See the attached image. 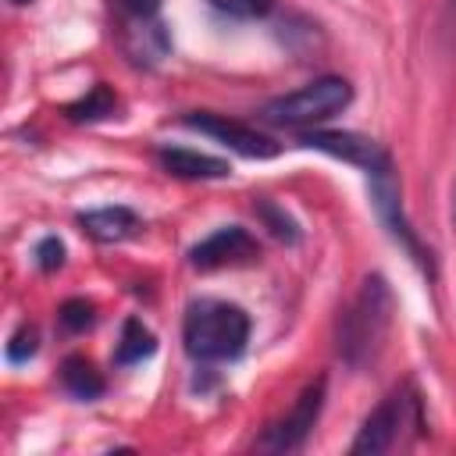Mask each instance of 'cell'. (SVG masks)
Masks as SVG:
<instances>
[{
	"label": "cell",
	"instance_id": "obj_1",
	"mask_svg": "<svg viewBox=\"0 0 456 456\" xmlns=\"http://www.w3.org/2000/svg\"><path fill=\"white\" fill-rule=\"evenodd\" d=\"M392 310H395V299L388 281L381 274H367L353 303L338 314V324H335V353L346 367L360 370L378 360L392 328Z\"/></svg>",
	"mask_w": 456,
	"mask_h": 456
},
{
	"label": "cell",
	"instance_id": "obj_2",
	"mask_svg": "<svg viewBox=\"0 0 456 456\" xmlns=\"http://www.w3.org/2000/svg\"><path fill=\"white\" fill-rule=\"evenodd\" d=\"M182 342L196 363L235 360L249 342V314L224 299H192L185 306Z\"/></svg>",
	"mask_w": 456,
	"mask_h": 456
},
{
	"label": "cell",
	"instance_id": "obj_3",
	"mask_svg": "<svg viewBox=\"0 0 456 456\" xmlns=\"http://www.w3.org/2000/svg\"><path fill=\"white\" fill-rule=\"evenodd\" d=\"M349 103H353V86L342 75H324V78H314V82L299 86L296 93H285V96L267 100L260 114L271 125L306 128V125H317V121L335 118Z\"/></svg>",
	"mask_w": 456,
	"mask_h": 456
},
{
	"label": "cell",
	"instance_id": "obj_4",
	"mask_svg": "<svg viewBox=\"0 0 456 456\" xmlns=\"http://www.w3.org/2000/svg\"><path fill=\"white\" fill-rule=\"evenodd\" d=\"M403 428H417V431L424 428V410H420V395L413 392V385L392 388V392L367 413V420L360 424V431H356L349 452H353V456L388 452V449L399 442Z\"/></svg>",
	"mask_w": 456,
	"mask_h": 456
},
{
	"label": "cell",
	"instance_id": "obj_5",
	"mask_svg": "<svg viewBox=\"0 0 456 456\" xmlns=\"http://www.w3.org/2000/svg\"><path fill=\"white\" fill-rule=\"evenodd\" d=\"M367 182H370V203H374V210H378L381 224L388 228V235L399 242V249H406V256H410V260H413L428 278H435V253L420 242V235L413 232L410 217L403 214V196H399L395 167L388 164V167H381V171L367 175Z\"/></svg>",
	"mask_w": 456,
	"mask_h": 456
},
{
	"label": "cell",
	"instance_id": "obj_6",
	"mask_svg": "<svg viewBox=\"0 0 456 456\" xmlns=\"http://www.w3.org/2000/svg\"><path fill=\"white\" fill-rule=\"evenodd\" d=\"M324 392H328V378L321 374V378H314L299 392V399L292 403V410L285 417H278L274 424H267V431L260 435L256 449H264V452H296V449H303V442L310 438V431H314V424L321 417Z\"/></svg>",
	"mask_w": 456,
	"mask_h": 456
},
{
	"label": "cell",
	"instance_id": "obj_7",
	"mask_svg": "<svg viewBox=\"0 0 456 456\" xmlns=\"http://www.w3.org/2000/svg\"><path fill=\"white\" fill-rule=\"evenodd\" d=\"M182 125L192 128V132H203V135H210L217 142H224L228 150H235V153H242L249 160H267V157L278 153V142L274 139H267L264 132H256V128H249L242 121H232L228 114L189 110V114H182Z\"/></svg>",
	"mask_w": 456,
	"mask_h": 456
},
{
	"label": "cell",
	"instance_id": "obj_8",
	"mask_svg": "<svg viewBox=\"0 0 456 456\" xmlns=\"http://www.w3.org/2000/svg\"><path fill=\"white\" fill-rule=\"evenodd\" d=\"M299 142L310 146V150H321V153H328L335 160H346V164H353V167H360L367 175H374V171L392 164L388 150L378 139L360 135V132H324V128H314V132H303Z\"/></svg>",
	"mask_w": 456,
	"mask_h": 456
},
{
	"label": "cell",
	"instance_id": "obj_9",
	"mask_svg": "<svg viewBox=\"0 0 456 456\" xmlns=\"http://www.w3.org/2000/svg\"><path fill=\"white\" fill-rule=\"evenodd\" d=\"M260 256V242L242 228V224H224L217 232H210L207 239H200L189 249V264L196 271H217V267H235V264H249Z\"/></svg>",
	"mask_w": 456,
	"mask_h": 456
},
{
	"label": "cell",
	"instance_id": "obj_10",
	"mask_svg": "<svg viewBox=\"0 0 456 456\" xmlns=\"http://www.w3.org/2000/svg\"><path fill=\"white\" fill-rule=\"evenodd\" d=\"M78 228L96 242H125L142 228V217L132 207H96L78 214Z\"/></svg>",
	"mask_w": 456,
	"mask_h": 456
},
{
	"label": "cell",
	"instance_id": "obj_11",
	"mask_svg": "<svg viewBox=\"0 0 456 456\" xmlns=\"http://www.w3.org/2000/svg\"><path fill=\"white\" fill-rule=\"evenodd\" d=\"M157 164L175 178H224V175H232V167L221 157L182 150V146H160L157 150Z\"/></svg>",
	"mask_w": 456,
	"mask_h": 456
},
{
	"label": "cell",
	"instance_id": "obj_12",
	"mask_svg": "<svg viewBox=\"0 0 456 456\" xmlns=\"http://www.w3.org/2000/svg\"><path fill=\"white\" fill-rule=\"evenodd\" d=\"M153 353H157V335L139 317H128L121 324V338L114 346V363L118 367H132V363H142Z\"/></svg>",
	"mask_w": 456,
	"mask_h": 456
},
{
	"label": "cell",
	"instance_id": "obj_13",
	"mask_svg": "<svg viewBox=\"0 0 456 456\" xmlns=\"http://www.w3.org/2000/svg\"><path fill=\"white\" fill-rule=\"evenodd\" d=\"M61 385H64L75 399H96V395H103V388H107V381H103V374L96 370V363L86 360V356H78V353L61 363Z\"/></svg>",
	"mask_w": 456,
	"mask_h": 456
},
{
	"label": "cell",
	"instance_id": "obj_14",
	"mask_svg": "<svg viewBox=\"0 0 456 456\" xmlns=\"http://www.w3.org/2000/svg\"><path fill=\"white\" fill-rule=\"evenodd\" d=\"M118 110V96L100 82V86H93L82 100H75V103H68L64 107V114L71 118V121H100V118H110Z\"/></svg>",
	"mask_w": 456,
	"mask_h": 456
},
{
	"label": "cell",
	"instance_id": "obj_15",
	"mask_svg": "<svg viewBox=\"0 0 456 456\" xmlns=\"http://www.w3.org/2000/svg\"><path fill=\"white\" fill-rule=\"evenodd\" d=\"M256 217L264 221V228H271V235L274 239H281V242H289V246H296L299 242V224L278 207V203H271V200H260L256 203Z\"/></svg>",
	"mask_w": 456,
	"mask_h": 456
},
{
	"label": "cell",
	"instance_id": "obj_16",
	"mask_svg": "<svg viewBox=\"0 0 456 456\" xmlns=\"http://www.w3.org/2000/svg\"><path fill=\"white\" fill-rule=\"evenodd\" d=\"M57 321H61L64 331L82 335V331H89V328L96 324V306H93L89 299H68V303H61Z\"/></svg>",
	"mask_w": 456,
	"mask_h": 456
},
{
	"label": "cell",
	"instance_id": "obj_17",
	"mask_svg": "<svg viewBox=\"0 0 456 456\" xmlns=\"http://www.w3.org/2000/svg\"><path fill=\"white\" fill-rule=\"evenodd\" d=\"M39 353V328L36 324H21L11 338H7V360L11 363H28Z\"/></svg>",
	"mask_w": 456,
	"mask_h": 456
},
{
	"label": "cell",
	"instance_id": "obj_18",
	"mask_svg": "<svg viewBox=\"0 0 456 456\" xmlns=\"http://www.w3.org/2000/svg\"><path fill=\"white\" fill-rule=\"evenodd\" d=\"M32 256H36V267H39L43 274H50V271H61V267H64L68 249H64V242H61L57 235H43V239L36 242Z\"/></svg>",
	"mask_w": 456,
	"mask_h": 456
},
{
	"label": "cell",
	"instance_id": "obj_19",
	"mask_svg": "<svg viewBox=\"0 0 456 456\" xmlns=\"http://www.w3.org/2000/svg\"><path fill=\"white\" fill-rule=\"evenodd\" d=\"M207 4L232 18H264L274 7V0H207Z\"/></svg>",
	"mask_w": 456,
	"mask_h": 456
},
{
	"label": "cell",
	"instance_id": "obj_20",
	"mask_svg": "<svg viewBox=\"0 0 456 456\" xmlns=\"http://www.w3.org/2000/svg\"><path fill=\"white\" fill-rule=\"evenodd\" d=\"M118 7H121L132 21H150V18H157L160 0H118Z\"/></svg>",
	"mask_w": 456,
	"mask_h": 456
},
{
	"label": "cell",
	"instance_id": "obj_21",
	"mask_svg": "<svg viewBox=\"0 0 456 456\" xmlns=\"http://www.w3.org/2000/svg\"><path fill=\"white\" fill-rule=\"evenodd\" d=\"M445 11H449V18H456V0H445Z\"/></svg>",
	"mask_w": 456,
	"mask_h": 456
},
{
	"label": "cell",
	"instance_id": "obj_22",
	"mask_svg": "<svg viewBox=\"0 0 456 456\" xmlns=\"http://www.w3.org/2000/svg\"><path fill=\"white\" fill-rule=\"evenodd\" d=\"M11 4H32V0H11Z\"/></svg>",
	"mask_w": 456,
	"mask_h": 456
}]
</instances>
